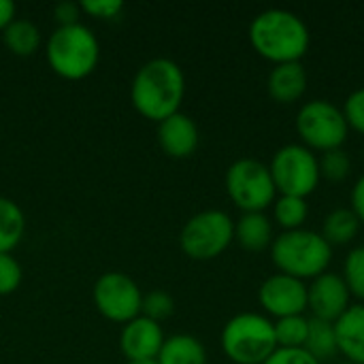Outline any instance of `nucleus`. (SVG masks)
Listing matches in <instances>:
<instances>
[{"label":"nucleus","mask_w":364,"mask_h":364,"mask_svg":"<svg viewBox=\"0 0 364 364\" xmlns=\"http://www.w3.org/2000/svg\"><path fill=\"white\" fill-rule=\"evenodd\" d=\"M94 305L100 316L111 322L128 324L141 316L143 292L132 277L126 273H105L94 284Z\"/></svg>","instance_id":"obj_10"},{"label":"nucleus","mask_w":364,"mask_h":364,"mask_svg":"<svg viewBox=\"0 0 364 364\" xmlns=\"http://www.w3.org/2000/svg\"><path fill=\"white\" fill-rule=\"evenodd\" d=\"M158 364H207L205 346L192 335H173L164 339Z\"/></svg>","instance_id":"obj_18"},{"label":"nucleus","mask_w":364,"mask_h":364,"mask_svg":"<svg viewBox=\"0 0 364 364\" xmlns=\"http://www.w3.org/2000/svg\"><path fill=\"white\" fill-rule=\"evenodd\" d=\"M350 296L343 277L326 271L307 286V309L311 311V318L335 324L350 309Z\"/></svg>","instance_id":"obj_12"},{"label":"nucleus","mask_w":364,"mask_h":364,"mask_svg":"<svg viewBox=\"0 0 364 364\" xmlns=\"http://www.w3.org/2000/svg\"><path fill=\"white\" fill-rule=\"evenodd\" d=\"M21 284V267L11 254H0V296L13 294Z\"/></svg>","instance_id":"obj_28"},{"label":"nucleus","mask_w":364,"mask_h":364,"mask_svg":"<svg viewBox=\"0 0 364 364\" xmlns=\"http://www.w3.org/2000/svg\"><path fill=\"white\" fill-rule=\"evenodd\" d=\"M186 96V77L177 62L168 58H154L145 62L130 85L132 107L151 122H162L175 113Z\"/></svg>","instance_id":"obj_1"},{"label":"nucleus","mask_w":364,"mask_h":364,"mask_svg":"<svg viewBox=\"0 0 364 364\" xmlns=\"http://www.w3.org/2000/svg\"><path fill=\"white\" fill-rule=\"evenodd\" d=\"M318 160H320V175L328 181H343L350 175L352 160L341 147L324 151Z\"/></svg>","instance_id":"obj_26"},{"label":"nucleus","mask_w":364,"mask_h":364,"mask_svg":"<svg viewBox=\"0 0 364 364\" xmlns=\"http://www.w3.org/2000/svg\"><path fill=\"white\" fill-rule=\"evenodd\" d=\"M173 309H175V301L171 299V294H166L162 290H154L149 294H143L141 316H145V318L160 324L162 320L173 316Z\"/></svg>","instance_id":"obj_27"},{"label":"nucleus","mask_w":364,"mask_h":364,"mask_svg":"<svg viewBox=\"0 0 364 364\" xmlns=\"http://www.w3.org/2000/svg\"><path fill=\"white\" fill-rule=\"evenodd\" d=\"M269 94L273 100L282 105L296 102L307 90V73L301 62H284L275 64L269 75Z\"/></svg>","instance_id":"obj_16"},{"label":"nucleus","mask_w":364,"mask_h":364,"mask_svg":"<svg viewBox=\"0 0 364 364\" xmlns=\"http://www.w3.org/2000/svg\"><path fill=\"white\" fill-rule=\"evenodd\" d=\"M264 364H322L318 363L311 354H307L303 348L301 350H284V348H277Z\"/></svg>","instance_id":"obj_31"},{"label":"nucleus","mask_w":364,"mask_h":364,"mask_svg":"<svg viewBox=\"0 0 364 364\" xmlns=\"http://www.w3.org/2000/svg\"><path fill=\"white\" fill-rule=\"evenodd\" d=\"M2 41L6 45V49L13 53V55H19V58H28L32 55L38 45H41V30L28 21V19H19L15 17L2 32Z\"/></svg>","instance_id":"obj_20"},{"label":"nucleus","mask_w":364,"mask_h":364,"mask_svg":"<svg viewBox=\"0 0 364 364\" xmlns=\"http://www.w3.org/2000/svg\"><path fill=\"white\" fill-rule=\"evenodd\" d=\"M15 19V4L11 0H0V32Z\"/></svg>","instance_id":"obj_34"},{"label":"nucleus","mask_w":364,"mask_h":364,"mask_svg":"<svg viewBox=\"0 0 364 364\" xmlns=\"http://www.w3.org/2000/svg\"><path fill=\"white\" fill-rule=\"evenodd\" d=\"M271 258L279 273L292 275L296 279H316L328 271L333 260V245L307 228L286 230L277 235L271 243Z\"/></svg>","instance_id":"obj_3"},{"label":"nucleus","mask_w":364,"mask_h":364,"mask_svg":"<svg viewBox=\"0 0 364 364\" xmlns=\"http://www.w3.org/2000/svg\"><path fill=\"white\" fill-rule=\"evenodd\" d=\"M128 364H158V358H149V360H128Z\"/></svg>","instance_id":"obj_35"},{"label":"nucleus","mask_w":364,"mask_h":364,"mask_svg":"<svg viewBox=\"0 0 364 364\" xmlns=\"http://www.w3.org/2000/svg\"><path fill=\"white\" fill-rule=\"evenodd\" d=\"M356 218L360 220V224L364 222V173L356 179L354 188H352V207H350Z\"/></svg>","instance_id":"obj_33"},{"label":"nucleus","mask_w":364,"mask_h":364,"mask_svg":"<svg viewBox=\"0 0 364 364\" xmlns=\"http://www.w3.org/2000/svg\"><path fill=\"white\" fill-rule=\"evenodd\" d=\"M273 224L267 213H243L235 222V241L247 252H262L273 243Z\"/></svg>","instance_id":"obj_17"},{"label":"nucleus","mask_w":364,"mask_h":364,"mask_svg":"<svg viewBox=\"0 0 364 364\" xmlns=\"http://www.w3.org/2000/svg\"><path fill=\"white\" fill-rule=\"evenodd\" d=\"M341 109H343V115L348 119V126L364 134V87L354 90L346 98V102H343Z\"/></svg>","instance_id":"obj_29"},{"label":"nucleus","mask_w":364,"mask_h":364,"mask_svg":"<svg viewBox=\"0 0 364 364\" xmlns=\"http://www.w3.org/2000/svg\"><path fill=\"white\" fill-rule=\"evenodd\" d=\"M226 192L243 213H264L277 198L269 164L256 158H241L228 166Z\"/></svg>","instance_id":"obj_8"},{"label":"nucleus","mask_w":364,"mask_h":364,"mask_svg":"<svg viewBox=\"0 0 364 364\" xmlns=\"http://www.w3.org/2000/svg\"><path fill=\"white\" fill-rule=\"evenodd\" d=\"M363 160H364V147H363Z\"/></svg>","instance_id":"obj_37"},{"label":"nucleus","mask_w":364,"mask_h":364,"mask_svg":"<svg viewBox=\"0 0 364 364\" xmlns=\"http://www.w3.org/2000/svg\"><path fill=\"white\" fill-rule=\"evenodd\" d=\"M258 301L262 309L277 320L290 316H303L307 309V286L286 273H275L267 277L258 290Z\"/></svg>","instance_id":"obj_11"},{"label":"nucleus","mask_w":364,"mask_h":364,"mask_svg":"<svg viewBox=\"0 0 364 364\" xmlns=\"http://www.w3.org/2000/svg\"><path fill=\"white\" fill-rule=\"evenodd\" d=\"M296 132L303 139V145L311 151H331L339 149L350 132L343 109L335 107L331 100L316 98L305 102L296 115Z\"/></svg>","instance_id":"obj_9"},{"label":"nucleus","mask_w":364,"mask_h":364,"mask_svg":"<svg viewBox=\"0 0 364 364\" xmlns=\"http://www.w3.org/2000/svg\"><path fill=\"white\" fill-rule=\"evenodd\" d=\"M341 364H354V363H348V360H346V363H341Z\"/></svg>","instance_id":"obj_36"},{"label":"nucleus","mask_w":364,"mask_h":364,"mask_svg":"<svg viewBox=\"0 0 364 364\" xmlns=\"http://www.w3.org/2000/svg\"><path fill=\"white\" fill-rule=\"evenodd\" d=\"M358 230H360V220L356 218V213L350 207H339L324 218L322 237L331 245H346L358 235Z\"/></svg>","instance_id":"obj_22"},{"label":"nucleus","mask_w":364,"mask_h":364,"mask_svg":"<svg viewBox=\"0 0 364 364\" xmlns=\"http://www.w3.org/2000/svg\"><path fill=\"white\" fill-rule=\"evenodd\" d=\"M303 350L322 364L335 358L339 354L335 324L326 322V320L309 318V331H307V341H305Z\"/></svg>","instance_id":"obj_19"},{"label":"nucleus","mask_w":364,"mask_h":364,"mask_svg":"<svg viewBox=\"0 0 364 364\" xmlns=\"http://www.w3.org/2000/svg\"><path fill=\"white\" fill-rule=\"evenodd\" d=\"M235 241V222L226 211L207 209L192 215L181 232L179 247L192 260H213Z\"/></svg>","instance_id":"obj_6"},{"label":"nucleus","mask_w":364,"mask_h":364,"mask_svg":"<svg viewBox=\"0 0 364 364\" xmlns=\"http://www.w3.org/2000/svg\"><path fill=\"white\" fill-rule=\"evenodd\" d=\"M343 282L350 294L364 301V245L354 247L343 262Z\"/></svg>","instance_id":"obj_25"},{"label":"nucleus","mask_w":364,"mask_h":364,"mask_svg":"<svg viewBox=\"0 0 364 364\" xmlns=\"http://www.w3.org/2000/svg\"><path fill=\"white\" fill-rule=\"evenodd\" d=\"M250 43L258 55L273 64L301 62L307 53L311 34L301 15L288 9H267L250 23Z\"/></svg>","instance_id":"obj_2"},{"label":"nucleus","mask_w":364,"mask_h":364,"mask_svg":"<svg viewBox=\"0 0 364 364\" xmlns=\"http://www.w3.org/2000/svg\"><path fill=\"white\" fill-rule=\"evenodd\" d=\"M273 183L284 196L307 198L320 183V160L303 143H288L273 154L269 164Z\"/></svg>","instance_id":"obj_7"},{"label":"nucleus","mask_w":364,"mask_h":364,"mask_svg":"<svg viewBox=\"0 0 364 364\" xmlns=\"http://www.w3.org/2000/svg\"><path fill=\"white\" fill-rule=\"evenodd\" d=\"M26 218L19 205L11 198L0 196V254H11L23 237Z\"/></svg>","instance_id":"obj_21"},{"label":"nucleus","mask_w":364,"mask_h":364,"mask_svg":"<svg viewBox=\"0 0 364 364\" xmlns=\"http://www.w3.org/2000/svg\"><path fill=\"white\" fill-rule=\"evenodd\" d=\"M53 17L60 23V28L62 26H75V23H79V17H81V4L64 0V2L53 6Z\"/></svg>","instance_id":"obj_32"},{"label":"nucleus","mask_w":364,"mask_h":364,"mask_svg":"<svg viewBox=\"0 0 364 364\" xmlns=\"http://www.w3.org/2000/svg\"><path fill=\"white\" fill-rule=\"evenodd\" d=\"M222 350L235 364H264L277 350L273 322L254 311L237 314L222 328Z\"/></svg>","instance_id":"obj_5"},{"label":"nucleus","mask_w":364,"mask_h":364,"mask_svg":"<svg viewBox=\"0 0 364 364\" xmlns=\"http://www.w3.org/2000/svg\"><path fill=\"white\" fill-rule=\"evenodd\" d=\"M158 143L171 158H190L198 147V126L179 111L158 124Z\"/></svg>","instance_id":"obj_14"},{"label":"nucleus","mask_w":364,"mask_h":364,"mask_svg":"<svg viewBox=\"0 0 364 364\" xmlns=\"http://www.w3.org/2000/svg\"><path fill=\"white\" fill-rule=\"evenodd\" d=\"M307 215H309L307 198L279 194L273 203V218L284 228V232L303 228V224L307 222Z\"/></svg>","instance_id":"obj_23"},{"label":"nucleus","mask_w":364,"mask_h":364,"mask_svg":"<svg viewBox=\"0 0 364 364\" xmlns=\"http://www.w3.org/2000/svg\"><path fill=\"white\" fill-rule=\"evenodd\" d=\"M81 11L94 19H115L124 11V2L119 0H83Z\"/></svg>","instance_id":"obj_30"},{"label":"nucleus","mask_w":364,"mask_h":364,"mask_svg":"<svg viewBox=\"0 0 364 364\" xmlns=\"http://www.w3.org/2000/svg\"><path fill=\"white\" fill-rule=\"evenodd\" d=\"M47 62L51 70L68 81L85 79L94 73L100 60V45L96 34L83 26H58L55 32L49 36L45 47Z\"/></svg>","instance_id":"obj_4"},{"label":"nucleus","mask_w":364,"mask_h":364,"mask_svg":"<svg viewBox=\"0 0 364 364\" xmlns=\"http://www.w3.org/2000/svg\"><path fill=\"white\" fill-rule=\"evenodd\" d=\"M337 348L348 363L364 364V305H350V309L335 322Z\"/></svg>","instance_id":"obj_15"},{"label":"nucleus","mask_w":364,"mask_h":364,"mask_svg":"<svg viewBox=\"0 0 364 364\" xmlns=\"http://www.w3.org/2000/svg\"><path fill=\"white\" fill-rule=\"evenodd\" d=\"M164 339L166 337L158 322L139 316L128 324H124L119 335V348L128 360H149V358H158Z\"/></svg>","instance_id":"obj_13"},{"label":"nucleus","mask_w":364,"mask_h":364,"mask_svg":"<svg viewBox=\"0 0 364 364\" xmlns=\"http://www.w3.org/2000/svg\"><path fill=\"white\" fill-rule=\"evenodd\" d=\"M275 328V341L277 348L284 350H301L305 348L307 341V331H309V318L305 316H290L273 322Z\"/></svg>","instance_id":"obj_24"}]
</instances>
